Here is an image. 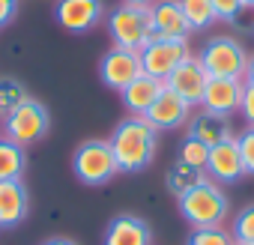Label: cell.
<instances>
[{"instance_id":"6da1fadb","label":"cell","mask_w":254,"mask_h":245,"mask_svg":"<svg viewBox=\"0 0 254 245\" xmlns=\"http://www.w3.org/2000/svg\"><path fill=\"white\" fill-rule=\"evenodd\" d=\"M108 144L114 150L120 174H138V171H144L156 159L159 129L153 126L147 117L129 114L126 120H120V126L114 129V135L108 138Z\"/></svg>"},{"instance_id":"7a4b0ae2","label":"cell","mask_w":254,"mask_h":245,"mask_svg":"<svg viewBox=\"0 0 254 245\" xmlns=\"http://www.w3.org/2000/svg\"><path fill=\"white\" fill-rule=\"evenodd\" d=\"M177 206H180V215L191 224V230L194 227H218L230 212L227 194L209 177H203L197 185H191L186 194H180Z\"/></svg>"},{"instance_id":"3957f363","label":"cell","mask_w":254,"mask_h":245,"mask_svg":"<svg viewBox=\"0 0 254 245\" xmlns=\"http://www.w3.org/2000/svg\"><path fill=\"white\" fill-rule=\"evenodd\" d=\"M48 129H51V114L36 99H24L15 111H9L3 117V138H9L12 144H18L24 150L45 141Z\"/></svg>"},{"instance_id":"277c9868","label":"cell","mask_w":254,"mask_h":245,"mask_svg":"<svg viewBox=\"0 0 254 245\" xmlns=\"http://www.w3.org/2000/svg\"><path fill=\"white\" fill-rule=\"evenodd\" d=\"M108 36L114 48H129V51H144V45L153 39V24H150V9L120 3L108 12Z\"/></svg>"},{"instance_id":"5b68a950","label":"cell","mask_w":254,"mask_h":245,"mask_svg":"<svg viewBox=\"0 0 254 245\" xmlns=\"http://www.w3.org/2000/svg\"><path fill=\"white\" fill-rule=\"evenodd\" d=\"M72 171H75V177H78L84 185H93V188L111 183V180L120 174L117 159H114V150H111V144L102 141V138H90V141H84V144L75 150V156H72Z\"/></svg>"},{"instance_id":"8992f818","label":"cell","mask_w":254,"mask_h":245,"mask_svg":"<svg viewBox=\"0 0 254 245\" xmlns=\"http://www.w3.org/2000/svg\"><path fill=\"white\" fill-rule=\"evenodd\" d=\"M197 60H200V66L206 69L209 78H239L242 81L248 54H245L239 39H233V36H212V39L203 42Z\"/></svg>"},{"instance_id":"52a82bcc","label":"cell","mask_w":254,"mask_h":245,"mask_svg":"<svg viewBox=\"0 0 254 245\" xmlns=\"http://www.w3.org/2000/svg\"><path fill=\"white\" fill-rule=\"evenodd\" d=\"M186 57H191V48H189V39H159L153 36L144 51H141V63H144V72L153 75V78H168Z\"/></svg>"},{"instance_id":"ba28073f","label":"cell","mask_w":254,"mask_h":245,"mask_svg":"<svg viewBox=\"0 0 254 245\" xmlns=\"http://www.w3.org/2000/svg\"><path fill=\"white\" fill-rule=\"evenodd\" d=\"M141 72H144L141 51H129V48H111L99 63V78L105 81V87L117 93H123Z\"/></svg>"},{"instance_id":"9c48e42d","label":"cell","mask_w":254,"mask_h":245,"mask_svg":"<svg viewBox=\"0 0 254 245\" xmlns=\"http://www.w3.org/2000/svg\"><path fill=\"white\" fill-rule=\"evenodd\" d=\"M105 15L102 0H57L54 3V21L69 33H87L93 30Z\"/></svg>"},{"instance_id":"30bf717a","label":"cell","mask_w":254,"mask_h":245,"mask_svg":"<svg viewBox=\"0 0 254 245\" xmlns=\"http://www.w3.org/2000/svg\"><path fill=\"white\" fill-rule=\"evenodd\" d=\"M242 90L245 84L239 78H209L206 90L200 96V108L215 114V117H233L242 105Z\"/></svg>"},{"instance_id":"8fae6325","label":"cell","mask_w":254,"mask_h":245,"mask_svg":"<svg viewBox=\"0 0 254 245\" xmlns=\"http://www.w3.org/2000/svg\"><path fill=\"white\" fill-rule=\"evenodd\" d=\"M206 81H209L206 69H203L200 60L191 54V57H186V60L165 78V87H168L171 93H177L180 99H186L189 105H200V96H203V90H206Z\"/></svg>"},{"instance_id":"7c38bea8","label":"cell","mask_w":254,"mask_h":245,"mask_svg":"<svg viewBox=\"0 0 254 245\" xmlns=\"http://www.w3.org/2000/svg\"><path fill=\"white\" fill-rule=\"evenodd\" d=\"M206 174H209V180H215V183H236L239 177H245V165H242L236 138H227V141L209 147Z\"/></svg>"},{"instance_id":"4fadbf2b","label":"cell","mask_w":254,"mask_h":245,"mask_svg":"<svg viewBox=\"0 0 254 245\" xmlns=\"http://www.w3.org/2000/svg\"><path fill=\"white\" fill-rule=\"evenodd\" d=\"M150 24H153V36L159 39H189L191 33L180 0H156L150 6Z\"/></svg>"},{"instance_id":"5bb4252c","label":"cell","mask_w":254,"mask_h":245,"mask_svg":"<svg viewBox=\"0 0 254 245\" xmlns=\"http://www.w3.org/2000/svg\"><path fill=\"white\" fill-rule=\"evenodd\" d=\"M102 245H153V230L141 215H117L108 221Z\"/></svg>"},{"instance_id":"9a60e30c","label":"cell","mask_w":254,"mask_h":245,"mask_svg":"<svg viewBox=\"0 0 254 245\" xmlns=\"http://www.w3.org/2000/svg\"><path fill=\"white\" fill-rule=\"evenodd\" d=\"M162 93H165V81H162V78H153V75H147V72H141L120 96H123V105L129 108V114L147 117V111L159 102Z\"/></svg>"},{"instance_id":"2e32d148","label":"cell","mask_w":254,"mask_h":245,"mask_svg":"<svg viewBox=\"0 0 254 245\" xmlns=\"http://www.w3.org/2000/svg\"><path fill=\"white\" fill-rule=\"evenodd\" d=\"M189 117H191V105H189L186 99H180L177 93H171L168 87H165V93L159 96V102L147 111V120L153 122L159 132H165V129H177V126H186Z\"/></svg>"},{"instance_id":"e0dca14e","label":"cell","mask_w":254,"mask_h":245,"mask_svg":"<svg viewBox=\"0 0 254 245\" xmlns=\"http://www.w3.org/2000/svg\"><path fill=\"white\" fill-rule=\"evenodd\" d=\"M27 218V188L21 180L0 183V227L12 230Z\"/></svg>"},{"instance_id":"ac0fdd59","label":"cell","mask_w":254,"mask_h":245,"mask_svg":"<svg viewBox=\"0 0 254 245\" xmlns=\"http://www.w3.org/2000/svg\"><path fill=\"white\" fill-rule=\"evenodd\" d=\"M186 126H189V135L197 138V141H203L206 147H215V144L233 138L230 120H227V117H215V114H209V111H197L194 117H189Z\"/></svg>"},{"instance_id":"d6986e66","label":"cell","mask_w":254,"mask_h":245,"mask_svg":"<svg viewBox=\"0 0 254 245\" xmlns=\"http://www.w3.org/2000/svg\"><path fill=\"white\" fill-rule=\"evenodd\" d=\"M203 177H206V171L191 168V165H186L183 159H177V162L168 168V174H165V185H168V191H171L174 197H180V194H186L191 185H197Z\"/></svg>"},{"instance_id":"ffe728a7","label":"cell","mask_w":254,"mask_h":245,"mask_svg":"<svg viewBox=\"0 0 254 245\" xmlns=\"http://www.w3.org/2000/svg\"><path fill=\"white\" fill-rule=\"evenodd\" d=\"M27 168V156H24V147L12 144L9 138L0 135V183L6 180H21Z\"/></svg>"},{"instance_id":"44dd1931","label":"cell","mask_w":254,"mask_h":245,"mask_svg":"<svg viewBox=\"0 0 254 245\" xmlns=\"http://www.w3.org/2000/svg\"><path fill=\"white\" fill-rule=\"evenodd\" d=\"M180 6H183V15L191 30H209L218 21L209 0H180Z\"/></svg>"},{"instance_id":"7402d4cb","label":"cell","mask_w":254,"mask_h":245,"mask_svg":"<svg viewBox=\"0 0 254 245\" xmlns=\"http://www.w3.org/2000/svg\"><path fill=\"white\" fill-rule=\"evenodd\" d=\"M27 96V87L18 78H0V117H6L9 111H15Z\"/></svg>"},{"instance_id":"603a6c76","label":"cell","mask_w":254,"mask_h":245,"mask_svg":"<svg viewBox=\"0 0 254 245\" xmlns=\"http://www.w3.org/2000/svg\"><path fill=\"white\" fill-rule=\"evenodd\" d=\"M186 245H236V239L230 230L218 224V227H194Z\"/></svg>"},{"instance_id":"cb8c5ba5","label":"cell","mask_w":254,"mask_h":245,"mask_svg":"<svg viewBox=\"0 0 254 245\" xmlns=\"http://www.w3.org/2000/svg\"><path fill=\"white\" fill-rule=\"evenodd\" d=\"M180 159H183L186 165H191V168H200V171H206V159H209V147H206L203 141H197V138H191V135H186V141L180 144Z\"/></svg>"},{"instance_id":"d4e9b609","label":"cell","mask_w":254,"mask_h":245,"mask_svg":"<svg viewBox=\"0 0 254 245\" xmlns=\"http://www.w3.org/2000/svg\"><path fill=\"white\" fill-rule=\"evenodd\" d=\"M230 233H233L236 245H254V203L239 209V215L233 218V230Z\"/></svg>"},{"instance_id":"484cf974","label":"cell","mask_w":254,"mask_h":245,"mask_svg":"<svg viewBox=\"0 0 254 245\" xmlns=\"http://www.w3.org/2000/svg\"><path fill=\"white\" fill-rule=\"evenodd\" d=\"M212 9H215V18L224 21V24H236L239 15L245 12V3L242 0H209Z\"/></svg>"},{"instance_id":"4316f807","label":"cell","mask_w":254,"mask_h":245,"mask_svg":"<svg viewBox=\"0 0 254 245\" xmlns=\"http://www.w3.org/2000/svg\"><path fill=\"white\" fill-rule=\"evenodd\" d=\"M239 156H242V165H245V174H254V126H248L239 138Z\"/></svg>"},{"instance_id":"83f0119b","label":"cell","mask_w":254,"mask_h":245,"mask_svg":"<svg viewBox=\"0 0 254 245\" xmlns=\"http://www.w3.org/2000/svg\"><path fill=\"white\" fill-rule=\"evenodd\" d=\"M239 114L245 117L248 126H254V87H248V84H245V90H242V105H239Z\"/></svg>"},{"instance_id":"f1b7e54d","label":"cell","mask_w":254,"mask_h":245,"mask_svg":"<svg viewBox=\"0 0 254 245\" xmlns=\"http://www.w3.org/2000/svg\"><path fill=\"white\" fill-rule=\"evenodd\" d=\"M18 15V0H0V30L9 27Z\"/></svg>"},{"instance_id":"f546056e","label":"cell","mask_w":254,"mask_h":245,"mask_svg":"<svg viewBox=\"0 0 254 245\" xmlns=\"http://www.w3.org/2000/svg\"><path fill=\"white\" fill-rule=\"evenodd\" d=\"M242 84L254 87V54H248V63H245V75H242Z\"/></svg>"},{"instance_id":"4dcf8cb0","label":"cell","mask_w":254,"mask_h":245,"mask_svg":"<svg viewBox=\"0 0 254 245\" xmlns=\"http://www.w3.org/2000/svg\"><path fill=\"white\" fill-rule=\"evenodd\" d=\"M42 245H78V242L69 239V236H51V239H45Z\"/></svg>"},{"instance_id":"1f68e13d","label":"cell","mask_w":254,"mask_h":245,"mask_svg":"<svg viewBox=\"0 0 254 245\" xmlns=\"http://www.w3.org/2000/svg\"><path fill=\"white\" fill-rule=\"evenodd\" d=\"M123 3H129V6H141V9H150L156 0H123Z\"/></svg>"},{"instance_id":"d6a6232c","label":"cell","mask_w":254,"mask_h":245,"mask_svg":"<svg viewBox=\"0 0 254 245\" xmlns=\"http://www.w3.org/2000/svg\"><path fill=\"white\" fill-rule=\"evenodd\" d=\"M242 3H245V9H254V0H242Z\"/></svg>"}]
</instances>
